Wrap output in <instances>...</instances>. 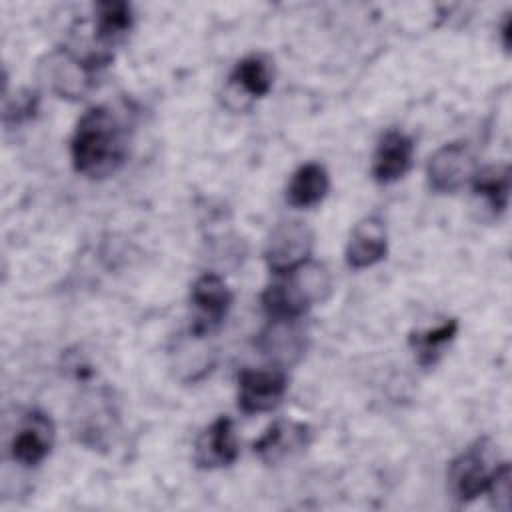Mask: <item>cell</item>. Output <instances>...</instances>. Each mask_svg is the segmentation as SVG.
I'll return each instance as SVG.
<instances>
[{
	"mask_svg": "<svg viewBox=\"0 0 512 512\" xmlns=\"http://www.w3.org/2000/svg\"><path fill=\"white\" fill-rule=\"evenodd\" d=\"M126 154L128 134L118 116L106 106L88 108L70 142L74 170L88 178H106L124 164Z\"/></svg>",
	"mask_w": 512,
	"mask_h": 512,
	"instance_id": "6da1fadb",
	"label": "cell"
},
{
	"mask_svg": "<svg viewBox=\"0 0 512 512\" xmlns=\"http://www.w3.org/2000/svg\"><path fill=\"white\" fill-rule=\"evenodd\" d=\"M284 276L262 294V308L272 322H294L330 290V276L320 264L306 262Z\"/></svg>",
	"mask_w": 512,
	"mask_h": 512,
	"instance_id": "7a4b0ae2",
	"label": "cell"
},
{
	"mask_svg": "<svg viewBox=\"0 0 512 512\" xmlns=\"http://www.w3.org/2000/svg\"><path fill=\"white\" fill-rule=\"evenodd\" d=\"M498 452L488 438L474 440L448 466V486L458 502H470L488 492L498 470Z\"/></svg>",
	"mask_w": 512,
	"mask_h": 512,
	"instance_id": "3957f363",
	"label": "cell"
},
{
	"mask_svg": "<svg viewBox=\"0 0 512 512\" xmlns=\"http://www.w3.org/2000/svg\"><path fill=\"white\" fill-rule=\"evenodd\" d=\"M312 246H314L312 230L300 220H286L272 230L266 244L264 258L268 268L274 274L284 276L304 266L306 262H310Z\"/></svg>",
	"mask_w": 512,
	"mask_h": 512,
	"instance_id": "277c9868",
	"label": "cell"
},
{
	"mask_svg": "<svg viewBox=\"0 0 512 512\" xmlns=\"http://www.w3.org/2000/svg\"><path fill=\"white\" fill-rule=\"evenodd\" d=\"M190 300L194 308L192 334L206 336L224 322L232 304V294L218 274L206 272L194 280Z\"/></svg>",
	"mask_w": 512,
	"mask_h": 512,
	"instance_id": "5b68a950",
	"label": "cell"
},
{
	"mask_svg": "<svg viewBox=\"0 0 512 512\" xmlns=\"http://www.w3.org/2000/svg\"><path fill=\"white\" fill-rule=\"evenodd\" d=\"M476 174V164L470 148L462 142H450L438 148L426 166L428 184L438 194H452L470 182Z\"/></svg>",
	"mask_w": 512,
	"mask_h": 512,
	"instance_id": "8992f818",
	"label": "cell"
},
{
	"mask_svg": "<svg viewBox=\"0 0 512 512\" xmlns=\"http://www.w3.org/2000/svg\"><path fill=\"white\" fill-rule=\"evenodd\" d=\"M286 374L270 368H244L238 374V408L244 414H260L276 408L286 394Z\"/></svg>",
	"mask_w": 512,
	"mask_h": 512,
	"instance_id": "52a82bcc",
	"label": "cell"
},
{
	"mask_svg": "<svg viewBox=\"0 0 512 512\" xmlns=\"http://www.w3.org/2000/svg\"><path fill=\"white\" fill-rule=\"evenodd\" d=\"M238 456V438L234 422L228 416H218L196 440L194 460L198 468L214 470L230 466Z\"/></svg>",
	"mask_w": 512,
	"mask_h": 512,
	"instance_id": "ba28073f",
	"label": "cell"
},
{
	"mask_svg": "<svg viewBox=\"0 0 512 512\" xmlns=\"http://www.w3.org/2000/svg\"><path fill=\"white\" fill-rule=\"evenodd\" d=\"M310 442V428L304 422L278 420L256 442L254 454L266 464H278L296 452H302Z\"/></svg>",
	"mask_w": 512,
	"mask_h": 512,
	"instance_id": "9c48e42d",
	"label": "cell"
},
{
	"mask_svg": "<svg viewBox=\"0 0 512 512\" xmlns=\"http://www.w3.org/2000/svg\"><path fill=\"white\" fill-rule=\"evenodd\" d=\"M54 444V424L44 412H30L22 422L20 430L14 434L10 452L12 458L24 466L40 464L52 450Z\"/></svg>",
	"mask_w": 512,
	"mask_h": 512,
	"instance_id": "30bf717a",
	"label": "cell"
},
{
	"mask_svg": "<svg viewBox=\"0 0 512 512\" xmlns=\"http://www.w3.org/2000/svg\"><path fill=\"white\" fill-rule=\"evenodd\" d=\"M414 142L410 136L398 130H390L382 136L372 156V176L380 184L400 180L412 166Z\"/></svg>",
	"mask_w": 512,
	"mask_h": 512,
	"instance_id": "8fae6325",
	"label": "cell"
},
{
	"mask_svg": "<svg viewBox=\"0 0 512 512\" xmlns=\"http://www.w3.org/2000/svg\"><path fill=\"white\" fill-rule=\"evenodd\" d=\"M388 236L386 226L380 216H368L360 220L348 240L346 246V262L354 270L370 268L386 256Z\"/></svg>",
	"mask_w": 512,
	"mask_h": 512,
	"instance_id": "7c38bea8",
	"label": "cell"
},
{
	"mask_svg": "<svg viewBox=\"0 0 512 512\" xmlns=\"http://www.w3.org/2000/svg\"><path fill=\"white\" fill-rule=\"evenodd\" d=\"M96 20H94V38L98 52L110 60L112 52L110 46H114L120 38L126 36V32L132 26V10L126 2H98L94 6Z\"/></svg>",
	"mask_w": 512,
	"mask_h": 512,
	"instance_id": "4fadbf2b",
	"label": "cell"
},
{
	"mask_svg": "<svg viewBox=\"0 0 512 512\" xmlns=\"http://www.w3.org/2000/svg\"><path fill=\"white\" fill-rule=\"evenodd\" d=\"M328 188L330 178L326 168L318 162H306L292 174L286 188V200L296 208H310L322 202Z\"/></svg>",
	"mask_w": 512,
	"mask_h": 512,
	"instance_id": "5bb4252c",
	"label": "cell"
},
{
	"mask_svg": "<svg viewBox=\"0 0 512 512\" xmlns=\"http://www.w3.org/2000/svg\"><path fill=\"white\" fill-rule=\"evenodd\" d=\"M272 78L274 72L270 60L264 54H250L234 66L230 74V84L252 98H260L270 92Z\"/></svg>",
	"mask_w": 512,
	"mask_h": 512,
	"instance_id": "9a60e30c",
	"label": "cell"
},
{
	"mask_svg": "<svg viewBox=\"0 0 512 512\" xmlns=\"http://www.w3.org/2000/svg\"><path fill=\"white\" fill-rule=\"evenodd\" d=\"M474 194L486 204V208L498 216L506 210L510 198V170L508 166H488L472 178Z\"/></svg>",
	"mask_w": 512,
	"mask_h": 512,
	"instance_id": "2e32d148",
	"label": "cell"
},
{
	"mask_svg": "<svg viewBox=\"0 0 512 512\" xmlns=\"http://www.w3.org/2000/svg\"><path fill=\"white\" fill-rule=\"evenodd\" d=\"M456 332H458V322L454 318L442 322L436 328H430L424 332H414L410 336V344L416 350L420 366H434L438 362L444 346L456 336Z\"/></svg>",
	"mask_w": 512,
	"mask_h": 512,
	"instance_id": "e0dca14e",
	"label": "cell"
},
{
	"mask_svg": "<svg viewBox=\"0 0 512 512\" xmlns=\"http://www.w3.org/2000/svg\"><path fill=\"white\" fill-rule=\"evenodd\" d=\"M488 492L492 494L496 508H500V510L510 508V466H508V462H500Z\"/></svg>",
	"mask_w": 512,
	"mask_h": 512,
	"instance_id": "ac0fdd59",
	"label": "cell"
},
{
	"mask_svg": "<svg viewBox=\"0 0 512 512\" xmlns=\"http://www.w3.org/2000/svg\"><path fill=\"white\" fill-rule=\"evenodd\" d=\"M502 42H504V48L508 50V46H510V16H506L504 26H502Z\"/></svg>",
	"mask_w": 512,
	"mask_h": 512,
	"instance_id": "d6986e66",
	"label": "cell"
}]
</instances>
